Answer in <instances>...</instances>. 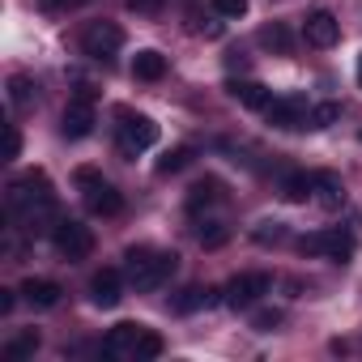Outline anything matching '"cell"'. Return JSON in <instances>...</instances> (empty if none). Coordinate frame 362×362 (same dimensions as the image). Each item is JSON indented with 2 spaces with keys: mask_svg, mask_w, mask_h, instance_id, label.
Returning a JSON list of instances; mask_svg holds the SVG:
<instances>
[{
  "mask_svg": "<svg viewBox=\"0 0 362 362\" xmlns=\"http://www.w3.org/2000/svg\"><path fill=\"white\" fill-rule=\"evenodd\" d=\"M311 201H315L320 209H341V205H345V184H341V175L315 170V175H311Z\"/></svg>",
  "mask_w": 362,
  "mask_h": 362,
  "instance_id": "cell-14",
  "label": "cell"
},
{
  "mask_svg": "<svg viewBox=\"0 0 362 362\" xmlns=\"http://www.w3.org/2000/svg\"><path fill=\"white\" fill-rule=\"evenodd\" d=\"M273 290V277L269 273H239L235 281H226V290H222V303L230 307V311H243V307H252L260 294H269Z\"/></svg>",
  "mask_w": 362,
  "mask_h": 362,
  "instance_id": "cell-7",
  "label": "cell"
},
{
  "mask_svg": "<svg viewBox=\"0 0 362 362\" xmlns=\"http://www.w3.org/2000/svg\"><path fill=\"white\" fill-rule=\"evenodd\" d=\"M358 86H362V56H358Z\"/></svg>",
  "mask_w": 362,
  "mask_h": 362,
  "instance_id": "cell-36",
  "label": "cell"
},
{
  "mask_svg": "<svg viewBox=\"0 0 362 362\" xmlns=\"http://www.w3.org/2000/svg\"><path fill=\"white\" fill-rule=\"evenodd\" d=\"M201 243H205V247H222V243H226V230H222V226H209V230L201 226Z\"/></svg>",
  "mask_w": 362,
  "mask_h": 362,
  "instance_id": "cell-32",
  "label": "cell"
},
{
  "mask_svg": "<svg viewBox=\"0 0 362 362\" xmlns=\"http://www.w3.org/2000/svg\"><path fill=\"white\" fill-rule=\"evenodd\" d=\"M153 141H158V124H153L149 115H132V111H119V153L136 158V153H145Z\"/></svg>",
  "mask_w": 362,
  "mask_h": 362,
  "instance_id": "cell-6",
  "label": "cell"
},
{
  "mask_svg": "<svg viewBox=\"0 0 362 362\" xmlns=\"http://www.w3.org/2000/svg\"><path fill=\"white\" fill-rule=\"evenodd\" d=\"M298 252H303V256H328V260H341V264H345V260L358 252V239H354L349 230L332 226V230L303 235V239H298Z\"/></svg>",
  "mask_w": 362,
  "mask_h": 362,
  "instance_id": "cell-4",
  "label": "cell"
},
{
  "mask_svg": "<svg viewBox=\"0 0 362 362\" xmlns=\"http://www.w3.org/2000/svg\"><path fill=\"white\" fill-rule=\"evenodd\" d=\"M303 39H307L311 47H332V43L341 39V22H337L328 9H315V13H307V22H303Z\"/></svg>",
  "mask_w": 362,
  "mask_h": 362,
  "instance_id": "cell-11",
  "label": "cell"
},
{
  "mask_svg": "<svg viewBox=\"0 0 362 362\" xmlns=\"http://www.w3.org/2000/svg\"><path fill=\"white\" fill-rule=\"evenodd\" d=\"M260 47H273V52H290V47H294V39H290V30H286L281 22H273V26H260Z\"/></svg>",
  "mask_w": 362,
  "mask_h": 362,
  "instance_id": "cell-24",
  "label": "cell"
},
{
  "mask_svg": "<svg viewBox=\"0 0 362 362\" xmlns=\"http://www.w3.org/2000/svg\"><path fill=\"white\" fill-rule=\"evenodd\" d=\"M18 294H22V303H30L35 311H52V307H60V298H64L60 281H52V277H26Z\"/></svg>",
  "mask_w": 362,
  "mask_h": 362,
  "instance_id": "cell-10",
  "label": "cell"
},
{
  "mask_svg": "<svg viewBox=\"0 0 362 362\" xmlns=\"http://www.w3.org/2000/svg\"><path fill=\"white\" fill-rule=\"evenodd\" d=\"M175 264H179V256H175V252L128 247V256H124V277H128V286H132V290L149 294V290H158V286L175 273Z\"/></svg>",
  "mask_w": 362,
  "mask_h": 362,
  "instance_id": "cell-2",
  "label": "cell"
},
{
  "mask_svg": "<svg viewBox=\"0 0 362 362\" xmlns=\"http://www.w3.org/2000/svg\"><path fill=\"white\" fill-rule=\"evenodd\" d=\"M252 235H256V243H277V239H286V226H281V222H273V218H264Z\"/></svg>",
  "mask_w": 362,
  "mask_h": 362,
  "instance_id": "cell-28",
  "label": "cell"
},
{
  "mask_svg": "<svg viewBox=\"0 0 362 362\" xmlns=\"http://www.w3.org/2000/svg\"><path fill=\"white\" fill-rule=\"evenodd\" d=\"M281 320H286V315H281L277 307H260V311H252V328H256V332H273Z\"/></svg>",
  "mask_w": 362,
  "mask_h": 362,
  "instance_id": "cell-27",
  "label": "cell"
},
{
  "mask_svg": "<svg viewBox=\"0 0 362 362\" xmlns=\"http://www.w3.org/2000/svg\"><path fill=\"white\" fill-rule=\"evenodd\" d=\"M341 119V103H315L307 107V128H332Z\"/></svg>",
  "mask_w": 362,
  "mask_h": 362,
  "instance_id": "cell-23",
  "label": "cell"
},
{
  "mask_svg": "<svg viewBox=\"0 0 362 362\" xmlns=\"http://www.w3.org/2000/svg\"><path fill=\"white\" fill-rule=\"evenodd\" d=\"M13 303H18V298H13V290H0V315H9V311H13Z\"/></svg>",
  "mask_w": 362,
  "mask_h": 362,
  "instance_id": "cell-35",
  "label": "cell"
},
{
  "mask_svg": "<svg viewBox=\"0 0 362 362\" xmlns=\"http://www.w3.org/2000/svg\"><path fill=\"white\" fill-rule=\"evenodd\" d=\"M39 341H43V337H39V332L30 328V332H22V337H13V341L5 345V358H30V354L39 349Z\"/></svg>",
  "mask_w": 362,
  "mask_h": 362,
  "instance_id": "cell-25",
  "label": "cell"
},
{
  "mask_svg": "<svg viewBox=\"0 0 362 362\" xmlns=\"http://www.w3.org/2000/svg\"><path fill=\"white\" fill-rule=\"evenodd\" d=\"M9 214L26 230H39V222L56 218V192H52V179L43 170H26L22 179L9 184Z\"/></svg>",
  "mask_w": 362,
  "mask_h": 362,
  "instance_id": "cell-1",
  "label": "cell"
},
{
  "mask_svg": "<svg viewBox=\"0 0 362 362\" xmlns=\"http://www.w3.org/2000/svg\"><path fill=\"white\" fill-rule=\"evenodd\" d=\"M141 337H145V324H115L103 341V354L107 358H136Z\"/></svg>",
  "mask_w": 362,
  "mask_h": 362,
  "instance_id": "cell-13",
  "label": "cell"
},
{
  "mask_svg": "<svg viewBox=\"0 0 362 362\" xmlns=\"http://www.w3.org/2000/svg\"><path fill=\"white\" fill-rule=\"evenodd\" d=\"M226 94H230L239 107H247V111H264V107L273 103V90H269V86H260V81H230V86H226Z\"/></svg>",
  "mask_w": 362,
  "mask_h": 362,
  "instance_id": "cell-16",
  "label": "cell"
},
{
  "mask_svg": "<svg viewBox=\"0 0 362 362\" xmlns=\"http://www.w3.org/2000/svg\"><path fill=\"white\" fill-rule=\"evenodd\" d=\"M77 5H86V0H39L43 13H69V9H77Z\"/></svg>",
  "mask_w": 362,
  "mask_h": 362,
  "instance_id": "cell-31",
  "label": "cell"
},
{
  "mask_svg": "<svg viewBox=\"0 0 362 362\" xmlns=\"http://www.w3.org/2000/svg\"><path fill=\"white\" fill-rule=\"evenodd\" d=\"M162 5H166V0H128V9H132V13H145V18L158 13Z\"/></svg>",
  "mask_w": 362,
  "mask_h": 362,
  "instance_id": "cell-33",
  "label": "cell"
},
{
  "mask_svg": "<svg viewBox=\"0 0 362 362\" xmlns=\"http://www.w3.org/2000/svg\"><path fill=\"white\" fill-rule=\"evenodd\" d=\"M119 298H124V277H119V269H98V273L90 277V303L103 307V311H111V307H119Z\"/></svg>",
  "mask_w": 362,
  "mask_h": 362,
  "instance_id": "cell-9",
  "label": "cell"
},
{
  "mask_svg": "<svg viewBox=\"0 0 362 362\" xmlns=\"http://www.w3.org/2000/svg\"><path fill=\"white\" fill-rule=\"evenodd\" d=\"M281 201H290V205L311 201V175H307V170H294V175L281 179Z\"/></svg>",
  "mask_w": 362,
  "mask_h": 362,
  "instance_id": "cell-19",
  "label": "cell"
},
{
  "mask_svg": "<svg viewBox=\"0 0 362 362\" xmlns=\"http://www.w3.org/2000/svg\"><path fill=\"white\" fill-rule=\"evenodd\" d=\"M192 158H197L192 145H175V149H166V153L158 158V175H179L184 166H192Z\"/></svg>",
  "mask_w": 362,
  "mask_h": 362,
  "instance_id": "cell-20",
  "label": "cell"
},
{
  "mask_svg": "<svg viewBox=\"0 0 362 362\" xmlns=\"http://www.w3.org/2000/svg\"><path fill=\"white\" fill-rule=\"evenodd\" d=\"M218 201H222V184H218V179H201V184H192V192H188V209L192 214H201V209H209Z\"/></svg>",
  "mask_w": 362,
  "mask_h": 362,
  "instance_id": "cell-18",
  "label": "cell"
},
{
  "mask_svg": "<svg viewBox=\"0 0 362 362\" xmlns=\"http://www.w3.org/2000/svg\"><path fill=\"white\" fill-rule=\"evenodd\" d=\"M52 243H56V252H60L64 260H86V256L94 252V230L81 226L77 218H60V222L52 226Z\"/></svg>",
  "mask_w": 362,
  "mask_h": 362,
  "instance_id": "cell-5",
  "label": "cell"
},
{
  "mask_svg": "<svg viewBox=\"0 0 362 362\" xmlns=\"http://www.w3.org/2000/svg\"><path fill=\"white\" fill-rule=\"evenodd\" d=\"M86 209L94 214V218H115L119 209H124V197L107 184V179H103V184H94L90 192H86Z\"/></svg>",
  "mask_w": 362,
  "mask_h": 362,
  "instance_id": "cell-15",
  "label": "cell"
},
{
  "mask_svg": "<svg viewBox=\"0 0 362 362\" xmlns=\"http://www.w3.org/2000/svg\"><path fill=\"white\" fill-rule=\"evenodd\" d=\"M18 153H22V132L9 124V158H18Z\"/></svg>",
  "mask_w": 362,
  "mask_h": 362,
  "instance_id": "cell-34",
  "label": "cell"
},
{
  "mask_svg": "<svg viewBox=\"0 0 362 362\" xmlns=\"http://www.w3.org/2000/svg\"><path fill=\"white\" fill-rule=\"evenodd\" d=\"M132 77L136 81H162L166 77V56L162 52H153V47H145V52H136V60H132Z\"/></svg>",
  "mask_w": 362,
  "mask_h": 362,
  "instance_id": "cell-17",
  "label": "cell"
},
{
  "mask_svg": "<svg viewBox=\"0 0 362 362\" xmlns=\"http://www.w3.org/2000/svg\"><path fill=\"white\" fill-rule=\"evenodd\" d=\"M35 77H26V73H13L9 77V103L18 107V111H26V107H35Z\"/></svg>",
  "mask_w": 362,
  "mask_h": 362,
  "instance_id": "cell-21",
  "label": "cell"
},
{
  "mask_svg": "<svg viewBox=\"0 0 362 362\" xmlns=\"http://www.w3.org/2000/svg\"><path fill=\"white\" fill-rule=\"evenodd\" d=\"M73 184H77L81 192H90L94 184H103V175H98L94 166H77V170H73Z\"/></svg>",
  "mask_w": 362,
  "mask_h": 362,
  "instance_id": "cell-30",
  "label": "cell"
},
{
  "mask_svg": "<svg viewBox=\"0 0 362 362\" xmlns=\"http://www.w3.org/2000/svg\"><path fill=\"white\" fill-rule=\"evenodd\" d=\"M264 115H269V124L281 128V132L307 128V103H303V98H273V103L264 107Z\"/></svg>",
  "mask_w": 362,
  "mask_h": 362,
  "instance_id": "cell-12",
  "label": "cell"
},
{
  "mask_svg": "<svg viewBox=\"0 0 362 362\" xmlns=\"http://www.w3.org/2000/svg\"><path fill=\"white\" fill-rule=\"evenodd\" d=\"M94 124H98V111H94V90H90V86H81V90L64 103L60 132H64L69 141H81V136H90V132H94Z\"/></svg>",
  "mask_w": 362,
  "mask_h": 362,
  "instance_id": "cell-3",
  "label": "cell"
},
{
  "mask_svg": "<svg viewBox=\"0 0 362 362\" xmlns=\"http://www.w3.org/2000/svg\"><path fill=\"white\" fill-rule=\"evenodd\" d=\"M162 349H166V341L145 328V337H141V345H136V362H153V358H162Z\"/></svg>",
  "mask_w": 362,
  "mask_h": 362,
  "instance_id": "cell-26",
  "label": "cell"
},
{
  "mask_svg": "<svg viewBox=\"0 0 362 362\" xmlns=\"http://www.w3.org/2000/svg\"><path fill=\"white\" fill-rule=\"evenodd\" d=\"M218 18H243L247 13V0H209Z\"/></svg>",
  "mask_w": 362,
  "mask_h": 362,
  "instance_id": "cell-29",
  "label": "cell"
},
{
  "mask_svg": "<svg viewBox=\"0 0 362 362\" xmlns=\"http://www.w3.org/2000/svg\"><path fill=\"white\" fill-rule=\"evenodd\" d=\"M209 303H214V290H205V286H188L170 307H175L179 315H192V311H201V307H209Z\"/></svg>",
  "mask_w": 362,
  "mask_h": 362,
  "instance_id": "cell-22",
  "label": "cell"
},
{
  "mask_svg": "<svg viewBox=\"0 0 362 362\" xmlns=\"http://www.w3.org/2000/svg\"><path fill=\"white\" fill-rule=\"evenodd\" d=\"M119 47H124V30L115 22H94V26L81 30V52L90 60H111Z\"/></svg>",
  "mask_w": 362,
  "mask_h": 362,
  "instance_id": "cell-8",
  "label": "cell"
}]
</instances>
